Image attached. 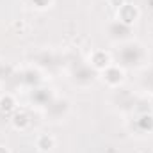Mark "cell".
Returning a JSON list of instances; mask_svg holds the SVG:
<instances>
[{
    "label": "cell",
    "mask_w": 153,
    "mask_h": 153,
    "mask_svg": "<svg viewBox=\"0 0 153 153\" xmlns=\"http://www.w3.org/2000/svg\"><path fill=\"white\" fill-rule=\"evenodd\" d=\"M139 16H141V11H139V7L134 5V4L125 2V4L117 9V20H119L123 25H134V23L139 20Z\"/></svg>",
    "instance_id": "1"
},
{
    "label": "cell",
    "mask_w": 153,
    "mask_h": 153,
    "mask_svg": "<svg viewBox=\"0 0 153 153\" xmlns=\"http://www.w3.org/2000/svg\"><path fill=\"white\" fill-rule=\"evenodd\" d=\"M111 64H112V61H111V53H109V52H105V50H94V52L91 53V66H93L94 70L103 71V70H107Z\"/></svg>",
    "instance_id": "2"
},
{
    "label": "cell",
    "mask_w": 153,
    "mask_h": 153,
    "mask_svg": "<svg viewBox=\"0 0 153 153\" xmlns=\"http://www.w3.org/2000/svg\"><path fill=\"white\" fill-rule=\"evenodd\" d=\"M123 78H125V73H123V70H119L117 66H109L107 70H103V80H105V84H109V85H119L121 82H123Z\"/></svg>",
    "instance_id": "3"
},
{
    "label": "cell",
    "mask_w": 153,
    "mask_h": 153,
    "mask_svg": "<svg viewBox=\"0 0 153 153\" xmlns=\"http://www.w3.org/2000/svg\"><path fill=\"white\" fill-rule=\"evenodd\" d=\"M36 148H38V152H41V153L52 152V150L55 148V139H53V135H50V134H39L38 139H36Z\"/></svg>",
    "instance_id": "4"
},
{
    "label": "cell",
    "mask_w": 153,
    "mask_h": 153,
    "mask_svg": "<svg viewBox=\"0 0 153 153\" xmlns=\"http://www.w3.org/2000/svg\"><path fill=\"white\" fill-rule=\"evenodd\" d=\"M11 123H13V126H14L16 130H22V132H23V130L29 128V125H30V117H29V114H27L25 111H14Z\"/></svg>",
    "instance_id": "5"
},
{
    "label": "cell",
    "mask_w": 153,
    "mask_h": 153,
    "mask_svg": "<svg viewBox=\"0 0 153 153\" xmlns=\"http://www.w3.org/2000/svg\"><path fill=\"white\" fill-rule=\"evenodd\" d=\"M16 111V100L13 94H2L0 96V112L2 114H11Z\"/></svg>",
    "instance_id": "6"
},
{
    "label": "cell",
    "mask_w": 153,
    "mask_h": 153,
    "mask_svg": "<svg viewBox=\"0 0 153 153\" xmlns=\"http://www.w3.org/2000/svg\"><path fill=\"white\" fill-rule=\"evenodd\" d=\"M137 123H139V126H141L143 130H148V132H152L153 130V116H150V114L141 116Z\"/></svg>",
    "instance_id": "7"
},
{
    "label": "cell",
    "mask_w": 153,
    "mask_h": 153,
    "mask_svg": "<svg viewBox=\"0 0 153 153\" xmlns=\"http://www.w3.org/2000/svg\"><path fill=\"white\" fill-rule=\"evenodd\" d=\"M123 4H125V0H109V5H112L114 9H119Z\"/></svg>",
    "instance_id": "8"
},
{
    "label": "cell",
    "mask_w": 153,
    "mask_h": 153,
    "mask_svg": "<svg viewBox=\"0 0 153 153\" xmlns=\"http://www.w3.org/2000/svg\"><path fill=\"white\" fill-rule=\"evenodd\" d=\"M0 153H11V152H9L7 146H0Z\"/></svg>",
    "instance_id": "9"
},
{
    "label": "cell",
    "mask_w": 153,
    "mask_h": 153,
    "mask_svg": "<svg viewBox=\"0 0 153 153\" xmlns=\"http://www.w3.org/2000/svg\"><path fill=\"white\" fill-rule=\"evenodd\" d=\"M152 107H153V96H152Z\"/></svg>",
    "instance_id": "10"
}]
</instances>
